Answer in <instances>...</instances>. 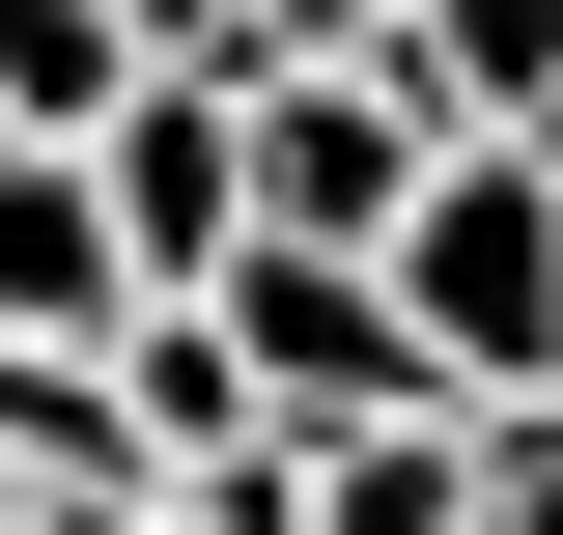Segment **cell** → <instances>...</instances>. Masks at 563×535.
Instances as JSON below:
<instances>
[{"label": "cell", "instance_id": "cell-1", "mask_svg": "<svg viewBox=\"0 0 563 535\" xmlns=\"http://www.w3.org/2000/svg\"><path fill=\"white\" fill-rule=\"evenodd\" d=\"M366 282L422 310V367H451V423L563 395V170H536V141H451V170H422V226H395Z\"/></svg>", "mask_w": 563, "mask_h": 535}, {"label": "cell", "instance_id": "cell-2", "mask_svg": "<svg viewBox=\"0 0 563 535\" xmlns=\"http://www.w3.org/2000/svg\"><path fill=\"white\" fill-rule=\"evenodd\" d=\"M198 310H225V367H254V423H282V451H366V423H451V367H422V310H395L366 254H225Z\"/></svg>", "mask_w": 563, "mask_h": 535}, {"label": "cell", "instance_id": "cell-3", "mask_svg": "<svg viewBox=\"0 0 563 535\" xmlns=\"http://www.w3.org/2000/svg\"><path fill=\"white\" fill-rule=\"evenodd\" d=\"M254 85V254H395L422 170H451V113H422L395 57H225Z\"/></svg>", "mask_w": 563, "mask_h": 535}, {"label": "cell", "instance_id": "cell-4", "mask_svg": "<svg viewBox=\"0 0 563 535\" xmlns=\"http://www.w3.org/2000/svg\"><path fill=\"white\" fill-rule=\"evenodd\" d=\"M85 198H113L141 310H198V282L254 254V85H225V57H141V85H113V141H85Z\"/></svg>", "mask_w": 563, "mask_h": 535}, {"label": "cell", "instance_id": "cell-5", "mask_svg": "<svg viewBox=\"0 0 563 535\" xmlns=\"http://www.w3.org/2000/svg\"><path fill=\"white\" fill-rule=\"evenodd\" d=\"M113 310H141V254L85 198V141H0V338L29 367H113Z\"/></svg>", "mask_w": 563, "mask_h": 535}, {"label": "cell", "instance_id": "cell-6", "mask_svg": "<svg viewBox=\"0 0 563 535\" xmlns=\"http://www.w3.org/2000/svg\"><path fill=\"white\" fill-rule=\"evenodd\" d=\"M395 85L451 141H563V0H395Z\"/></svg>", "mask_w": 563, "mask_h": 535}, {"label": "cell", "instance_id": "cell-7", "mask_svg": "<svg viewBox=\"0 0 563 535\" xmlns=\"http://www.w3.org/2000/svg\"><path fill=\"white\" fill-rule=\"evenodd\" d=\"M113 451H141V479L282 451V423H254V367H225V310H113Z\"/></svg>", "mask_w": 563, "mask_h": 535}, {"label": "cell", "instance_id": "cell-8", "mask_svg": "<svg viewBox=\"0 0 563 535\" xmlns=\"http://www.w3.org/2000/svg\"><path fill=\"white\" fill-rule=\"evenodd\" d=\"M113 85H141L113 0H0V141H113Z\"/></svg>", "mask_w": 563, "mask_h": 535}, {"label": "cell", "instance_id": "cell-9", "mask_svg": "<svg viewBox=\"0 0 563 535\" xmlns=\"http://www.w3.org/2000/svg\"><path fill=\"white\" fill-rule=\"evenodd\" d=\"M310 535H479V423H366V451H310Z\"/></svg>", "mask_w": 563, "mask_h": 535}, {"label": "cell", "instance_id": "cell-10", "mask_svg": "<svg viewBox=\"0 0 563 535\" xmlns=\"http://www.w3.org/2000/svg\"><path fill=\"white\" fill-rule=\"evenodd\" d=\"M479 535H563V395H507V423H479Z\"/></svg>", "mask_w": 563, "mask_h": 535}, {"label": "cell", "instance_id": "cell-11", "mask_svg": "<svg viewBox=\"0 0 563 535\" xmlns=\"http://www.w3.org/2000/svg\"><path fill=\"white\" fill-rule=\"evenodd\" d=\"M225 57H395V0H225Z\"/></svg>", "mask_w": 563, "mask_h": 535}, {"label": "cell", "instance_id": "cell-12", "mask_svg": "<svg viewBox=\"0 0 563 535\" xmlns=\"http://www.w3.org/2000/svg\"><path fill=\"white\" fill-rule=\"evenodd\" d=\"M113 29H141V57H225V0H113Z\"/></svg>", "mask_w": 563, "mask_h": 535}, {"label": "cell", "instance_id": "cell-13", "mask_svg": "<svg viewBox=\"0 0 563 535\" xmlns=\"http://www.w3.org/2000/svg\"><path fill=\"white\" fill-rule=\"evenodd\" d=\"M169 535H198V507H169Z\"/></svg>", "mask_w": 563, "mask_h": 535}]
</instances>
